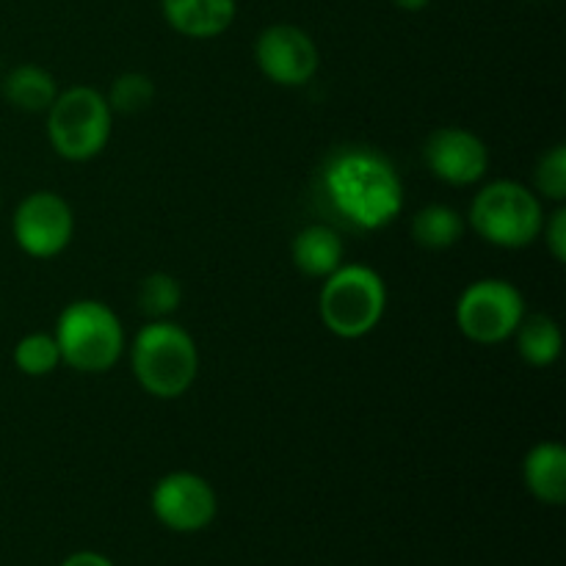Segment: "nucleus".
I'll use <instances>...</instances> for the list:
<instances>
[{"instance_id":"nucleus-1","label":"nucleus","mask_w":566,"mask_h":566,"mask_svg":"<svg viewBox=\"0 0 566 566\" xmlns=\"http://www.w3.org/2000/svg\"><path fill=\"white\" fill-rule=\"evenodd\" d=\"M315 197L321 208L352 232H376L401 216L403 182L379 149L346 144L332 149L318 169Z\"/></svg>"},{"instance_id":"nucleus-2","label":"nucleus","mask_w":566,"mask_h":566,"mask_svg":"<svg viewBox=\"0 0 566 566\" xmlns=\"http://www.w3.org/2000/svg\"><path fill=\"white\" fill-rule=\"evenodd\" d=\"M130 365L144 392L160 401H175L197 381V340L175 321H149L133 340Z\"/></svg>"},{"instance_id":"nucleus-3","label":"nucleus","mask_w":566,"mask_h":566,"mask_svg":"<svg viewBox=\"0 0 566 566\" xmlns=\"http://www.w3.org/2000/svg\"><path fill=\"white\" fill-rule=\"evenodd\" d=\"M61 363L81 374H105L125 354V326L108 304L77 298L61 310L53 332Z\"/></svg>"},{"instance_id":"nucleus-4","label":"nucleus","mask_w":566,"mask_h":566,"mask_svg":"<svg viewBox=\"0 0 566 566\" xmlns=\"http://www.w3.org/2000/svg\"><path fill=\"white\" fill-rule=\"evenodd\" d=\"M387 285L368 265H340L324 280L318 296V313L326 329L343 340H359L370 335L385 318Z\"/></svg>"},{"instance_id":"nucleus-5","label":"nucleus","mask_w":566,"mask_h":566,"mask_svg":"<svg viewBox=\"0 0 566 566\" xmlns=\"http://www.w3.org/2000/svg\"><path fill=\"white\" fill-rule=\"evenodd\" d=\"M468 221L492 247L525 249L542 235L545 208L523 182L495 180L475 193Z\"/></svg>"},{"instance_id":"nucleus-6","label":"nucleus","mask_w":566,"mask_h":566,"mask_svg":"<svg viewBox=\"0 0 566 566\" xmlns=\"http://www.w3.org/2000/svg\"><path fill=\"white\" fill-rule=\"evenodd\" d=\"M114 111L103 92L92 86H72L59 92L48 108L50 147L72 164L92 160L108 147Z\"/></svg>"},{"instance_id":"nucleus-7","label":"nucleus","mask_w":566,"mask_h":566,"mask_svg":"<svg viewBox=\"0 0 566 566\" xmlns=\"http://www.w3.org/2000/svg\"><path fill=\"white\" fill-rule=\"evenodd\" d=\"M525 318V296L509 280H479L457 302V324L468 340L497 346L509 340Z\"/></svg>"},{"instance_id":"nucleus-8","label":"nucleus","mask_w":566,"mask_h":566,"mask_svg":"<svg viewBox=\"0 0 566 566\" xmlns=\"http://www.w3.org/2000/svg\"><path fill=\"white\" fill-rule=\"evenodd\" d=\"M17 247L36 260H50L64 252L75 232V216L64 197L53 191L28 193L11 219Z\"/></svg>"},{"instance_id":"nucleus-9","label":"nucleus","mask_w":566,"mask_h":566,"mask_svg":"<svg viewBox=\"0 0 566 566\" xmlns=\"http://www.w3.org/2000/svg\"><path fill=\"white\" fill-rule=\"evenodd\" d=\"M149 503H153L155 520L175 534L205 531L219 512V497L213 486L202 475L188 473V470L164 475L155 484Z\"/></svg>"},{"instance_id":"nucleus-10","label":"nucleus","mask_w":566,"mask_h":566,"mask_svg":"<svg viewBox=\"0 0 566 566\" xmlns=\"http://www.w3.org/2000/svg\"><path fill=\"white\" fill-rule=\"evenodd\" d=\"M260 72L276 86H304L318 72V48L307 31L296 25H271L254 42Z\"/></svg>"},{"instance_id":"nucleus-11","label":"nucleus","mask_w":566,"mask_h":566,"mask_svg":"<svg viewBox=\"0 0 566 566\" xmlns=\"http://www.w3.org/2000/svg\"><path fill=\"white\" fill-rule=\"evenodd\" d=\"M423 164L448 186H475L490 169V149L464 127H440L426 138Z\"/></svg>"},{"instance_id":"nucleus-12","label":"nucleus","mask_w":566,"mask_h":566,"mask_svg":"<svg viewBox=\"0 0 566 566\" xmlns=\"http://www.w3.org/2000/svg\"><path fill=\"white\" fill-rule=\"evenodd\" d=\"M164 20L188 39L221 36L235 20V0H160Z\"/></svg>"},{"instance_id":"nucleus-13","label":"nucleus","mask_w":566,"mask_h":566,"mask_svg":"<svg viewBox=\"0 0 566 566\" xmlns=\"http://www.w3.org/2000/svg\"><path fill=\"white\" fill-rule=\"evenodd\" d=\"M523 481L531 495L545 506L566 501V451L558 442H539L523 459Z\"/></svg>"},{"instance_id":"nucleus-14","label":"nucleus","mask_w":566,"mask_h":566,"mask_svg":"<svg viewBox=\"0 0 566 566\" xmlns=\"http://www.w3.org/2000/svg\"><path fill=\"white\" fill-rule=\"evenodd\" d=\"M343 254H346V243H343L340 232L332 224H310L293 238L291 258L302 274L315 276V280H326L335 274L343 265Z\"/></svg>"},{"instance_id":"nucleus-15","label":"nucleus","mask_w":566,"mask_h":566,"mask_svg":"<svg viewBox=\"0 0 566 566\" xmlns=\"http://www.w3.org/2000/svg\"><path fill=\"white\" fill-rule=\"evenodd\" d=\"M0 92L25 114H48L50 105L59 97V83L48 70L36 64H20L0 81Z\"/></svg>"},{"instance_id":"nucleus-16","label":"nucleus","mask_w":566,"mask_h":566,"mask_svg":"<svg viewBox=\"0 0 566 566\" xmlns=\"http://www.w3.org/2000/svg\"><path fill=\"white\" fill-rule=\"evenodd\" d=\"M512 337H517V354L531 365V368H551V365L562 357V326H558L551 315H525Z\"/></svg>"},{"instance_id":"nucleus-17","label":"nucleus","mask_w":566,"mask_h":566,"mask_svg":"<svg viewBox=\"0 0 566 566\" xmlns=\"http://www.w3.org/2000/svg\"><path fill=\"white\" fill-rule=\"evenodd\" d=\"M464 224L462 213L448 205H426L412 219V241L429 252H442L462 241Z\"/></svg>"},{"instance_id":"nucleus-18","label":"nucleus","mask_w":566,"mask_h":566,"mask_svg":"<svg viewBox=\"0 0 566 566\" xmlns=\"http://www.w3.org/2000/svg\"><path fill=\"white\" fill-rule=\"evenodd\" d=\"M136 302H138V310H142L147 318L164 321V318H169L171 313H177V310H180L182 287L175 276L158 271V274L144 276L142 285H138Z\"/></svg>"},{"instance_id":"nucleus-19","label":"nucleus","mask_w":566,"mask_h":566,"mask_svg":"<svg viewBox=\"0 0 566 566\" xmlns=\"http://www.w3.org/2000/svg\"><path fill=\"white\" fill-rule=\"evenodd\" d=\"M14 365L25 376H50L61 365V352L59 343L53 335H44V332H31V335L22 337L14 346Z\"/></svg>"},{"instance_id":"nucleus-20","label":"nucleus","mask_w":566,"mask_h":566,"mask_svg":"<svg viewBox=\"0 0 566 566\" xmlns=\"http://www.w3.org/2000/svg\"><path fill=\"white\" fill-rule=\"evenodd\" d=\"M105 99H108L114 114H142V111H147L153 105L155 83L153 77L142 75V72H125V75H119L111 83Z\"/></svg>"},{"instance_id":"nucleus-21","label":"nucleus","mask_w":566,"mask_h":566,"mask_svg":"<svg viewBox=\"0 0 566 566\" xmlns=\"http://www.w3.org/2000/svg\"><path fill=\"white\" fill-rule=\"evenodd\" d=\"M534 186L536 197L551 199V202L562 205L566 199V147L556 144L553 149H547L539 158L534 171Z\"/></svg>"},{"instance_id":"nucleus-22","label":"nucleus","mask_w":566,"mask_h":566,"mask_svg":"<svg viewBox=\"0 0 566 566\" xmlns=\"http://www.w3.org/2000/svg\"><path fill=\"white\" fill-rule=\"evenodd\" d=\"M542 232H545V243H547V249H551L553 258H556L558 263H564L566 260V210L564 208L553 210L551 219H547L545 227H542Z\"/></svg>"},{"instance_id":"nucleus-23","label":"nucleus","mask_w":566,"mask_h":566,"mask_svg":"<svg viewBox=\"0 0 566 566\" xmlns=\"http://www.w3.org/2000/svg\"><path fill=\"white\" fill-rule=\"evenodd\" d=\"M61 566H114V562H111L108 556H103V553L77 551V553H72V556H66Z\"/></svg>"},{"instance_id":"nucleus-24","label":"nucleus","mask_w":566,"mask_h":566,"mask_svg":"<svg viewBox=\"0 0 566 566\" xmlns=\"http://www.w3.org/2000/svg\"><path fill=\"white\" fill-rule=\"evenodd\" d=\"M401 11H423L431 0H392Z\"/></svg>"}]
</instances>
